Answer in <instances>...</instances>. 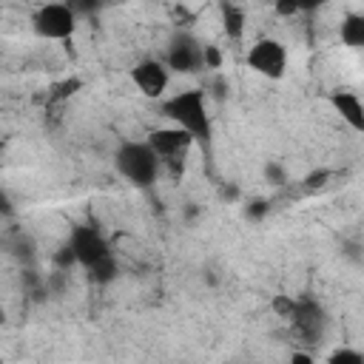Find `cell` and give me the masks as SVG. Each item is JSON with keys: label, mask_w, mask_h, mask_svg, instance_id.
<instances>
[{"label": "cell", "mask_w": 364, "mask_h": 364, "mask_svg": "<svg viewBox=\"0 0 364 364\" xmlns=\"http://www.w3.org/2000/svg\"><path fill=\"white\" fill-rule=\"evenodd\" d=\"M68 245L77 256V264L88 273V279L94 284H108L119 276V262H117L108 239L97 228H91V225L74 228L68 236Z\"/></svg>", "instance_id": "cell-1"}, {"label": "cell", "mask_w": 364, "mask_h": 364, "mask_svg": "<svg viewBox=\"0 0 364 364\" xmlns=\"http://www.w3.org/2000/svg\"><path fill=\"white\" fill-rule=\"evenodd\" d=\"M114 168L128 185L145 191L156 185L165 165L148 139H122L114 151Z\"/></svg>", "instance_id": "cell-2"}, {"label": "cell", "mask_w": 364, "mask_h": 364, "mask_svg": "<svg viewBox=\"0 0 364 364\" xmlns=\"http://www.w3.org/2000/svg\"><path fill=\"white\" fill-rule=\"evenodd\" d=\"M159 111L165 114L168 122L185 128L193 134L196 142L210 139V114H208V94L202 88H188L176 91L171 97H162Z\"/></svg>", "instance_id": "cell-3"}, {"label": "cell", "mask_w": 364, "mask_h": 364, "mask_svg": "<svg viewBox=\"0 0 364 364\" xmlns=\"http://www.w3.org/2000/svg\"><path fill=\"white\" fill-rule=\"evenodd\" d=\"M77 20H80V14L65 0H51L34 11L31 28L43 40H68L77 31Z\"/></svg>", "instance_id": "cell-4"}, {"label": "cell", "mask_w": 364, "mask_h": 364, "mask_svg": "<svg viewBox=\"0 0 364 364\" xmlns=\"http://www.w3.org/2000/svg\"><path fill=\"white\" fill-rule=\"evenodd\" d=\"M165 63L173 74H196L205 68V43L191 31H173L165 48Z\"/></svg>", "instance_id": "cell-5"}, {"label": "cell", "mask_w": 364, "mask_h": 364, "mask_svg": "<svg viewBox=\"0 0 364 364\" xmlns=\"http://www.w3.org/2000/svg\"><path fill=\"white\" fill-rule=\"evenodd\" d=\"M247 68L264 80H282L287 71V48L276 37H262L247 48Z\"/></svg>", "instance_id": "cell-6"}, {"label": "cell", "mask_w": 364, "mask_h": 364, "mask_svg": "<svg viewBox=\"0 0 364 364\" xmlns=\"http://www.w3.org/2000/svg\"><path fill=\"white\" fill-rule=\"evenodd\" d=\"M145 139H148V142H151V148L159 154L162 165L182 162V159L188 156L191 145L196 142L191 131H185V128H179V125H173V122H168V125H162V128H154Z\"/></svg>", "instance_id": "cell-7"}, {"label": "cell", "mask_w": 364, "mask_h": 364, "mask_svg": "<svg viewBox=\"0 0 364 364\" xmlns=\"http://www.w3.org/2000/svg\"><path fill=\"white\" fill-rule=\"evenodd\" d=\"M171 68L165 60H156V57H145L139 60L134 68H131V80L134 85L139 88L142 97L148 100H162L168 94V85H171Z\"/></svg>", "instance_id": "cell-8"}, {"label": "cell", "mask_w": 364, "mask_h": 364, "mask_svg": "<svg viewBox=\"0 0 364 364\" xmlns=\"http://www.w3.org/2000/svg\"><path fill=\"white\" fill-rule=\"evenodd\" d=\"M287 321H290V327H293V333L301 344H313L321 336L324 310L310 299H299V301H293V307L287 313Z\"/></svg>", "instance_id": "cell-9"}, {"label": "cell", "mask_w": 364, "mask_h": 364, "mask_svg": "<svg viewBox=\"0 0 364 364\" xmlns=\"http://www.w3.org/2000/svg\"><path fill=\"white\" fill-rule=\"evenodd\" d=\"M330 105L341 117V122H347L353 131L364 134V100L355 91H347V88L333 91L330 94Z\"/></svg>", "instance_id": "cell-10"}, {"label": "cell", "mask_w": 364, "mask_h": 364, "mask_svg": "<svg viewBox=\"0 0 364 364\" xmlns=\"http://www.w3.org/2000/svg\"><path fill=\"white\" fill-rule=\"evenodd\" d=\"M338 37L347 48H358L364 51V11H353L341 20L338 26Z\"/></svg>", "instance_id": "cell-11"}, {"label": "cell", "mask_w": 364, "mask_h": 364, "mask_svg": "<svg viewBox=\"0 0 364 364\" xmlns=\"http://www.w3.org/2000/svg\"><path fill=\"white\" fill-rule=\"evenodd\" d=\"M245 28H247V14L242 6L236 3H222V31L230 37V40H242L245 37Z\"/></svg>", "instance_id": "cell-12"}, {"label": "cell", "mask_w": 364, "mask_h": 364, "mask_svg": "<svg viewBox=\"0 0 364 364\" xmlns=\"http://www.w3.org/2000/svg\"><path fill=\"white\" fill-rule=\"evenodd\" d=\"M262 173H264V182H270V185H276V188H282V185L287 182V168H284L279 159H267L264 168H262Z\"/></svg>", "instance_id": "cell-13"}, {"label": "cell", "mask_w": 364, "mask_h": 364, "mask_svg": "<svg viewBox=\"0 0 364 364\" xmlns=\"http://www.w3.org/2000/svg\"><path fill=\"white\" fill-rule=\"evenodd\" d=\"M327 361H333V364H364V353L353 350V347H338L327 355Z\"/></svg>", "instance_id": "cell-14"}, {"label": "cell", "mask_w": 364, "mask_h": 364, "mask_svg": "<svg viewBox=\"0 0 364 364\" xmlns=\"http://www.w3.org/2000/svg\"><path fill=\"white\" fill-rule=\"evenodd\" d=\"M65 3H68L80 17H88V14H97L108 0H65Z\"/></svg>", "instance_id": "cell-15"}, {"label": "cell", "mask_w": 364, "mask_h": 364, "mask_svg": "<svg viewBox=\"0 0 364 364\" xmlns=\"http://www.w3.org/2000/svg\"><path fill=\"white\" fill-rule=\"evenodd\" d=\"M31 250H34V245H31V239H28V236H17V239H14V250H11V253H14L17 259L31 262V259H34V253H31Z\"/></svg>", "instance_id": "cell-16"}, {"label": "cell", "mask_w": 364, "mask_h": 364, "mask_svg": "<svg viewBox=\"0 0 364 364\" xmlns=\"http://www.w3.org/2000/svg\"><path fill=\"white\" fill-rule=\"evenodd\" d=\"M267 210H270V205H267L264 199H253V202H247V205H245V216H247V219H253V222H256V219H262Z\"/></svg>", "instance_id": "cell-17"}, {"label": "cell", "mask_w": 364, "mask_h": 364, "mask_svg": "<svg viewBox=\"0 0 364 364\" xmlns=\"http://www.w3.org/2000/svg\"><path fill=\"white\" fill-rule=\"evenodd\" d=\"M270 6H273V11H276V14H282V17L299 14V6H296V0H270Z\"/></svg>", "instance_id": "cell-18"}, {"label": "cell", "mask_w": 364, "mask_h": 364, "mask_svg": "<svg viewBox=\"0 0 364 364\" xmlns=\"http://www.w3.org/2000/svg\"><path fill=\"white\" fill-rule=\"evenodd\" d=\"M222 65V54L216 46H205V68H219Z\"/></svg>", "instance_id": "cell-19"}, {"label": "cell", "mask_w": 364, "mask_h": 364, "mask_svg": "<svg viewBox=\"0 0 364 364\" xmlns=\"http://www.w3.org/2000/svg\"><path fill=\"white\" fill-rule=\"evenodd\" d=\"M327 176H330V171H313V173L304 179V185H307L310 191H316V188H321V185L327 182Z\"/></svg>", "instance_id": "cell-20"}, {"label": "cell", "mask_w": 364, "mask_h": 364, "mask_svg": "<svg viewBox=\"0 0 364 364\" xmlns=\"http://www.w3.org/2000/svg\"><path fill=\"white\" fill-rule=\"evenodd\" d=\"M324 3H327V0H296V6H299L301 14H313V11H318Z\"/></svg>", "instance_id": "cell-21"}, {"label": "cell", "mask_w": 364, "mask_h": 364, "mask_svg": "<svg viewBox=\"0 0 364 364\" xmlns=\"http://www.w3.org/2000/svg\"><path fill=\"white\" fill-rule=\"evenodd\" d=\"M290 358H293V361H313V355H310V353H293Z\"/></svg>", "instance_id": "cell-22"}]
</instances>
